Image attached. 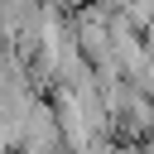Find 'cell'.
<instances>
[{
	"label": "cell",
	"mask_w": 154,
	"mask_h": 154,
	"mask_svg": "<svg viewBox=\"0 0 154 154\" xmlns=\"http://www.w3.org/2000/svg\"><path fill=\"white\" fill-rule=\"evenodd\" d=\"M111 154H149V149H144V144H125V140H120V144H111Z\"/></svg>",
	"instance_id": "6da1fadb"
}]
</instances>
